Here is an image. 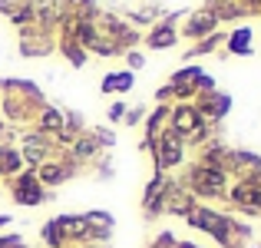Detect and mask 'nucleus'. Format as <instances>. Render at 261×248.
Wrapping results in <instances>:
<instances>
[{"label": "nucleus", "instance_id": "obj_19", "mask_svg": "<svg viewBox=\"0 0 261 248\" xmlns=\"http://www.w3.org/2000/svg\"><path fill=\"white\" fill-rule=\"evenodd\" d=\"M63 53L70 57V63H73V66H83V63H86V53H83V46H80L76 40L70 37V33H66V40H63Z\"/></svg>", "mask_w": 261, "mask_h": 248}, {"label": "nucleus", "instance_id": "obj_8", "mask_svg": "<svg viewBox=\"0 0 261 248\" xmlns=\"http://www.w3.org/2000/svg\"><path fill=\"white\" fill-rule=\"evenodd\" d=\"M73 176V162L70 159H63V162H43L37 169V179H40V185H60V182H66V179Z\"/></svg>", "mask_w": 261, "mask_h": 248}, {"label": "nucleus", "instance_id": "obj_20", "mask_svg": "<svg viewBox=\"0 0 261 248\" xmlns=\"http://www.w3.org/2000/svg\"><path fill=\"white\" fill-rule=\"evenodd\" d=\"M0 248H23V238L20 235H4L0 238Z\"/></svg>", "mask_w": 261, "mask_h": 248}, {"label": "nucleus", "instance_id": "obj_4", "mask_svg": "<svg viewBox=\"0 0 261 248\" xmlns=\"http://www.w3.org/2000/svg\"><path fill=\"white\" fill-rule=\"evenodd\" d=\"M155 165H159V172H166V169H172V165L182 162V156H185V139L178 133H162V136H155Z\"/></svg>", "mask_w": 261, "mask_h": 248}, {"label": "nucleus", "instance_id": "obj_21", "mask_svg": "<svg viewBox=\"0 0 261 248\" xmlns=\"http://www.w3.org/2000/svg\"><path fill=\"white\" fill-rule=\"evenodd\" d=\"M152 248H175V238L169 235V232H162V235L152 242Z\"/></svg>", "mask_w": 261, "mask_h": 248}, {"label": "nucleus", "instance_id": "obj_1", "mask_svg": "<svg viewBox=\"0 0 261 248\" xmlns=\"http://www.w3.org/2000/svg\"><path fill=\"white\" fill-rule=\"evenodd\" d=\"M185 218H189L192 229H198V232H205V235H212L222 248H242L245 242H248V235H251L248 225L235 222V218L222 215V212L208 209V205H195V209H192Z\"/></svg>", "mask_w": 261, "mask_h": 248}, {"label": "nucleus", "instance_id": "obj_3", "mask_svg": "<svg viewBox=\"0 0 261 248\" xmlns=\"http://www.w3.org/2000/svg\"><path fill=\"white\" fill-rule=\"evenodd\" d=\"M189 185H192V192L202 195V199H218L228 189V176H225L222 169H215V165L198 162V165H192V172H189Z\"/></svg>", "mask_w": 261, "mask_h": 248}, {"label": "nucleus", "instance_id": "obj_14", "mask_svg": "<svg viewBox=\"0 0 261 248\" xmlns=\"http://www.w3.org/2000/svg\"><path fill=\"white\" fill-rule=\"evenodd\" d=\"M63 113H60V109H53V106H46L43 113H40V133H50V136H60V129H63Z\"/></svg>", "mask_w": 261, "mask_h": 248}, {"label": "nucleus", "instance_id": "obj_13", "mask_svg": "<svg viewBox=\"0 0 261 248\" xmlns=\"http://www.w3.org/2000/svg\"><path fill=\"white\" fill-rule=\"evenodd\" d=\"M129 89H133V73L129 70L102 77V93H129Z\"/></svg>", "mask_w": 261, "mask_h": 248}, {"label": "nucleus", "instance_id": "obj_15", "mask_svg": "<svg viewBox=\"0 0 261 248\" xmlns=\"http://www.w3.org/2000/svg\"><path fill=\"white\" fill-rule=\"evenodd\" d=\"M23 169V156L10 146H0V176H13Z\"/></svg>", "mask_w": 261, "mask_h": 248}, {"label": "nucleus", "instance_id": "obj_11", "mask_svg": "<svg viewBox=\"0 0 261 248\" xmlns=\"http://www.w3.org/2000/svg\"><path fill=\"white\" fill-rule=\"evenodd\" d=\"M228 106H231V100L225 93H215L212 89L208 96H205L202 103H198V113H202V119H222L225 113H228Z\"/></svg>", "mask_w": 261, "mask_h": 248}, {"label": "nucleus", "instance_id": "obj_26", "mask_svg": "<svg viewBox=\"0 0 261 248\" xmlns=\"http://www.w3.org/2000/svg\"><path fill=\"white\" fill-rule=\"evenodd\" d=\"M7 222H10V215H0V229H4V225H7Z\"/></svg>", "mask_w": 261, "mask_h": 248}, {"label": "nucleus", "instance_id": "obj_10", "mask_svg": "<svg viewBox=\"0 0 261 248\" xmlns=\"http://www.w3.org/2000/svg\"><path fill=\"white\" fill-rule=\"evenodd\" d=\"M46 153H50V139H46L43 133H30L23 136V159L30 165H40L46 159Z\"/></svg>", "mask_w": 261, "mask_h": 248}, {"label": "nucleus", "instance_id": "obj_18", "mask_svg": "<svg viewBox=\"0 0 261 248\" xmlns=\"http://www.w3.org/2000/svg\"><path fill=\"white\" fill-rule=\"evenodd\" d=\"M96 149H99V139H96V136L73 139V156H76V159H89V156H96Z\"/></svg>", "mask_w": 261, "mask_h": 248}, {"label": "nucleus", "instance_id": "obj_6", "mask_svg": "<svg viewBox=\"0 0 261 248\" xmlns=\"http://www.w3.org/2000/svg\"><path fill=\"white\" fill-rule=\"evenodd\" d=\"M13 199H17L20 205H40L46 199V189L40 185V179H37V172H33V169L13 179Z\"/></svg>", "mask_w": 261, "mask_h": 248}, {"label": "nucleus", "instance_id": "obj_7", "mask_svg": "<svg viewBox=\"0 0 261 248\" xmlns=\"http://www.w3.org/2000/svg\"><path fill=\"white\" fill-rule=\"evenodd\" d=\"M218 13L215 10H198L195 17L185 23V37H192V40H205V37H212V30H215V23H218Z\"/></svg>", "mask_w": 261, "mask_h": 248}, {"label": "nucleus", "instance_id": "obj_25", "mask_svg": "<svg viewBox=\"0 0 261 248\" xmlns=\"http://www.w3.org/2000/svg\"><path fill=\"white\" fill-rule=\"evenodd\" d=\"M73 7H76V10H89V0H70Z\"/></svg>", "mask_w": 261, "mask_h": 248}, {"label": "nucleus", "instance_id": "obj_23", "mask_svg": "<svg viewBox=\"0 0 261 248\" xmlns=\"http://www.w3.org/2000/svg\"><path fill=\"white\" fill-rule=\"evenodd\" d=\"M139 119H142V109H133V113L126 116V122H129V126H136V122H139Z\"/></svg>", "mask_w": 261, "mask_h": 248}, {"label": "nucleus", "instance_id": "obj_17", "mask_svg": "<svg viewBox=\"0 0 261 248\" xmlns=\"http://www.w3.org/2000/svg\"><path fill=\"white\" fill-rule=\"evenodd\" d=\"M43 242L50 248H66V238H63V229H60V222L53 218V222L43 225Z\"/></svg>", "mask_w": 261, "mask_h": 248}, {"label": "nucleus", "instance_id": "obj_9", "mask_svg": "<svg viewBox=\"0 0 261 248\" xmlns=\"http://www.w3.org/2000/svg\"><path fill=\"white\" fill-rule=\"evenodd\" d=\"M166 176H155L152 182L146 185V195H142V209H146V215H159L162 212V199H166Z\"/></svg>", "mask_w": 261, "mask_h": 248}, {"label": "nucleus", "instance_id": "obj_5", "mask_svg": "<svg viewBox=\"0 0 261 248\" xmlns=\"http://www.w3.org/2000/svg\"><path fill=\"white\" fill-rule=\"evenodd\" d=\"M228 199L245 212H261V176H245L242 182H235Z\"/></svg>", "mask_w": 261, "mask_h": 248}, {"label": "nucleus", "instance_id": "obj_24", "mask_svg": "<svg viewBox=\"0 0 261 248\" xmlns=\"http://www.w3.org/2000/svg\"><path fill=\"white\" fill-rule=\"evenodd\" d=\"M129 66H136V70L142 66V57H139V53H129Z\"/></svg>", "mask_w": 261, "mask_h": 248}, {"label": "nucleus", "instance_id": "obj_2", "mask_svg": "<svg viewBox=\"0 0 261 248\" xmlns=\"http://www.w3.org/2000/svg\"><path fill=\"white\" fill-rule=\"evenodd\" d=\"M169 122H172V133H178L189 142H205V136H208V122L202 119L198 106H192V103H178L169 109Z\"/></svg>", "mask_w": 261, "mask_h": 248}, {"label": "nucleus", "instance_id": "obj_16", "mask_svg": "<svg viewBox=\"0 0 261 248\" xmlns=\"http://www.w3.org/2000/svg\"><path fill=\"white\" fill-rule=\"evenodd\" d=\"M228 50L231 53H242V57H248V53H251V30H248V27H238V30L228 37Z\"/></svg>", "mask_w": 261, "mask_h": 248}, {"label": "nucleus", "instance_id": "obj_22", "mask_svg": "<svg viewBox=\"0 0 261 248\" xmlns=\"http://www.w3.org/2000/svg\"><path fill=\"white\" fill-rule=\"evenodd\" d=\"M122 116H126V106H122V103H116V106L109 109V119H122Z\"/></svg>", "mask_w": 261, "mask_h": 248}, {"label": "nucleus", "instance_id": "obj_12", "mask_svg": "<svg viewBox=\"0 0 261 248\" xmlns=\"http://www.w3.org/2000/svg\"><path fill=\"white\" fill-rule=\"evenodd\" d=\"M175 27H172V20L169 23H162V27H155L152 33H149V46L152 50H169V46H175Z\"/></svg>", "mask_w": 261, "mask_h": 248}]
</instances>
